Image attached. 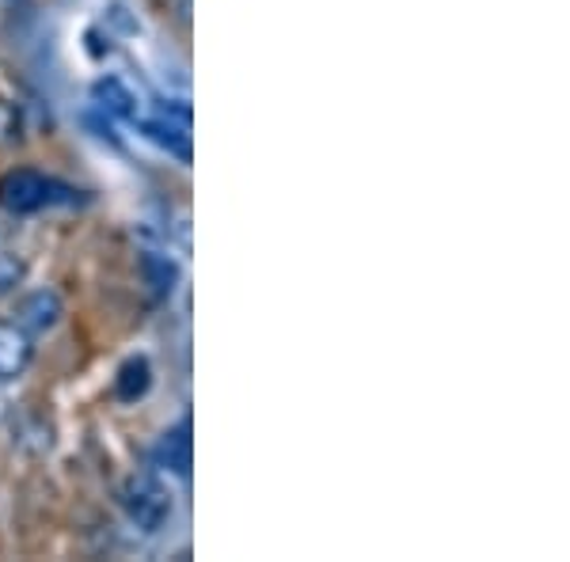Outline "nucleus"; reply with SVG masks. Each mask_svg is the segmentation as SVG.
Instances as JSON below:
<instances>
[{
    "instance_id": "obj_1",
    "label": "nucleus",
    "mask_w": 570,
    "mask_h": 562,
    "mask_svg": "<svg viewBox=\"0 0 570 562\" xmlns=\"http://www.w3.org/2000/svg\"><path fill=\"white\" fill-rule=\"evenodd\" d=\"M118 502H122L126 521L141 536H156V532H164L171 517H176V494H171V486L156 472H137L126 479L122 491H118Z\"/></svg>"
},
{
    "instance_id": "obj_2",
    "label": "nucleus",
    "mask_w": 570,
    "mask_h": 562,
    "mask_svg": "<svg viewBox=\"0 0 570 562\" xmlns=\"http://www.w3.org/2000/svg\"><path fill=\"white\" fill-rule=\"evenodd\" d=\"M77 195L80 190L66 187V183L50 179L42 171H31V168H20V171H8L0 179V206L8 214H42V209H53V206H77Z\"/></svg>"
},
{
    "instance_id": "obj_3",
    "label": "nucleus",
    "mask_w": 570,
    "mask_h": 562,
    "mask_svg": "<svg viewBox=\"0 0 570 562\" xmlns=\"http://www.w3.org/2000/svg\"><path fill=\"white\" fill-rule=\"evenodd\" d=\"M66 316V300H61L58 289H31L27 297L16 304V324H20L27 335H50L53 327Z\"/></svg>"
},
{
    "instance_id": "obj_4",
    "label": "nucleus",
    "mask_w": 570,
    "mask_h": 562,
    "mask_svg": "<svg viewBox=\"0 0 570 562\" xmlns=\"http://www.w3.org/2000/svg\"><path fill=\"white\" fill-rule=\"evenodd\" d=\"M35 362V335L16 324V319H0V381H16Z\"/></svg>"
},
{
    "instance_id": "obj_5",
    "label": "nucleus",
    "mask_w": 570,
    "mask_h": 562,
    "mask_svg": "<svg viewBox=\"0 0 570 562\" xmlns=\"http://www.w3.org/2000/svg\"><path fill=\"white\" fill-rule=\"evenodd\" d=\"M153 467L179 479L190 475V422H179L176 430L160 433V441L153 448Z\"/></svg>"
},
{
    "instance_id": "obj_6",
    "label": "nucleus",
    "mask_w": 570,
    "mask_h": 562,
    "mask_svg": "<svg viewBox=\"0 0 570 562\" xmlns=\"http://www.w3.org/2000/svg\"><path fill=\"white\" fill-rule=\"evenodd\" d=\"M91 99L99 103V110H107V115H115V118H126V122H137V115H141V107H137V96L118 77L96 80V88H91Z\"/></svg>"
},
{
    "instance_id": "obj_7",
    "label": "nucleus",
    "mask_w": 570,
    "mask_h": 562,
    "mask_svg": "<svg viewBox=\"0 0 570 562\" xmlns=\"http://www.w3.org/2000/svg\"><path fill=\"white\" fill-rule=\"evenodd\" d=\"M149 388H153V365L145 362V357H130V362L118 368L115 395H118L122 403H137Z\"/></svg>"
},
{
    "instance_id": "obj_8",
    "label": "nucleus",
    "mask_w": 570,
    "mask_h": 562,
    "mask_svg": "<svg viewBox=\"0 0 570 562\" xmlns=\"http://www.w3.org/2000/svg\"><path fill=\"white\" fill-rule=\"evenodd\" d=\"M27 263L16 252H0V293H12L23 282Z\"/></svg>"
},
{
    "instance_id": "obj_9",
    "label": "nucleus",
    "mask_w": 570,
    "mask_h": 562,
    "mask_svg": "<svg viewBox=\"0 0 570 562\" xmlns=\"http://www.w3.org/2000/svg\"><path fill=\"white\" fill-rule=\"evenodd\" d=\"M27 4H31V0H0L4 12H20V8H27Z\"/></svg>"
}]
</instances>
